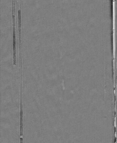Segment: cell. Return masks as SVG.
Instances as JSON below:
<instances>
[{"instance_id": "cell-3", "label": "cell", "mask_w": 117, "mask_h": 143, "mask_svg": "<svg viewBox=\"0 0 117 143\" xmlns=\"http://www.w3.org/2000/svg\"><path fill=\"white\" fill-rule=\"evenodd\" d=\"M12 18H13V26L15 27V0H12Z\"/></svg>"}, {"instance_id": "cell-2", "label": "cell", "mask_w": 117, "mask_h": 143, "mask_svg": "<svg viewBox=\"0 0 117 143\" xmlns=\"http://www.w3.org/2000/svg\"><path fill=\"white\" fill-rule=\"evenodd\" d=\"M16 28L13 27V53H16Z\"/></svg>"}, {"instance_id": "cell-1", "label": "cell", "mask_w": 117, "mask_h": 143, "mask_svg": "<svg viewBox=\"0 0 117 143\" xmlns=\"http://www.w3.org/2000/svg\"><path fill=\"white\" fill-rule=\"evenodd\" d=\"M19 45L20 51V70L22 69V42H21V9L18 10Z\"/></svg>"}]
</instances>
